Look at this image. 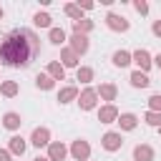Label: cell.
<instances>
[{
  "mask_svg": "<svg viewBox=\"0 0 161 161\" xmlns=\"http://www.w3.org/2000/svg\"><path fill=\"white\" fill-rule=\"evenodd\" d=\"M151 30H153V35H158V38H161V20H156V23H153V28H151Z\"/></svg>",
  "mask_w": 161,
  "mask_h": 161,
  "instance_id": "obj_31",
  "label": "cell"
},
{
  "mask_svg": "<svg viewBox=\"0 0 161 161\" xmlns=\"http://www.w3.org/2000/svg\"><path fill=\"white\" fill-rule=\"evenodd\" d=\"M30 143L38 146V148H40V146H48V143H50V131H48V128H35L33 136H30Z\"/></svg>",
  "mask_w": 161,
  "mask_h": 161,
  "instance_id": "obj_5",
  "label": "cell"
},
{
  "mask_svg": "<svg viewBox=\"0 0 161 161\" xmlns=\"http://www.w3.org/2000/svg\"><path fill=\"white\" fill-rule=\"evenodd\" d=\"M20 123H23V118H20L18 113H13V111L3 116V126H5V128H10V131H15V128H20Z\"/></svg>",
  "mask_w": 161,
  "mask_h": 161,
  "instance_id": "obj_13",
  "label": "cell"
},
{
  "mask_svg": "<svg viewBox=\"0 0 161 161\" xmlns=\"http://www.w3.org/2000/svg\"><path fill=\"white\" fill-rule=\"evenodd\" d=\"M10 151L23 156V153H25V141H23L20 136H13V138H10Z\"/></svg>",
  "mask_w": 161,
  "mask_h": 161,
  "instance_id": "obj_21",
  "label": "cell"
},
{
  "mask_svg": "<svg viewBox=\"0 0 161 161\" xmlns=\"http://www.w3.org/2000/svg\"><path fill=\"white\" fill-rule=\"evenodd\" d=\"M65 158V146L63 143H48V161H63Z\"/></svg>",
  "mask_w": 161,
  "mask_h": 161,
  "instance_id": "obj_11",
  "label": "cell"
},
{
  "mask_svg": "<svg viewBox=\"0 0 161 161\" xmlns=\"http://www.w3.org/2000/svg\"><path fill=\"white\" fill-rule=\"evenodd\" d=\"M78 80H80V83L93 80V70H91V68H78Z\"/></svg>",
  "mask_w": 161,
  "mask_h": 161,
  "instance_id": "obj_26",
  "label": "cell"
},
{
  "mask_svg": "<svg viewBox=\"0 0 161 161\" xmlns=\"http://www.w3.org/2000/svg\"><path fill=\"white\" fill-rule=\"evenodd\" d=\"M133 8H136V10L141 13V15H146V13H148V5H146L143 0H136V3H133Z\"/></svg>",
  "mask_w": 161,
  "mask_h": 161,
  "instance_id": "obj_30",
  "label": "cell"
},
{
  "mask_svg": "<svg viewBox=\"0 0 161 161\" xmlns=\"http://www.w3.org/2000/svg\"><path fill=\"white\" fill-rule=\"evenodd\" d=\"M156 65H158V68H161V53H158V55H156Z\"/></svg>",
  "mask_w": 161,
  "mask_h": 161,
  "instance_id": "obj_34",
  "label": "cell"
},
{
  "mask_svg": "<svg viewBox=\"0 0 161 161\" xmlns=\"http://www.w3.org/2000/svg\"><path fill=\"white\" fill-rule=\"evenodd\" d=\"M0 161H10V153L8 151H0Z\"/></svg>",
  "mask_w": 161,
  "mask_h": 161,
  "instance_id": "obj_33",
  "label": "cell"
},
{
  "mask_svg": "<svg viewBox=\"0 0 161 161\" xmlns=\"http://www.w3.org/2000/svg\"><path fill=\"white\" fill-rule=\"evenodd\" d=\"M48 75H50L53 80H63V75H65V68H63L60 63H50V65H48Z\"/></svg>",
  "mask_w": 161,
  "mask_h": 161,
  "instance_id": "obj_17",
  "label": "cell"
},
{
  "mask_svg": "<svg viewBox=\"0 0 161 161\" xmlns=\"http://www.w3.org/2000/svg\"><path fill=\"white\" fill-rule=\"evenodd\" d=\"M103 148L106 151H118L121 148V143H123V138H121V133H116V131H108L106 136H103Z\"/></svg>",
  "mask_w": 161,
  "mask_h": 161,
  "instance_id": "obj_4",
  "label": "cell"
},
{
  "mask_svg": "<svg viewBox=\"0 0 161 161\" xmlns=\"http://www.w3.org/2000/svg\"><path fill=\"white\" fill-rule=\"evenodd\" d=\"M65 13H68L70 18H75V20H80V8H78V5H65Z\"/></svg>",
  "mask_w": 161,
  "mask_h": 161,
  "instance_id": "obj_29",
  "label": "cell"
},
{
  "mask_svg": "<svg viewBox=\"0 0 161 161\" xmlns=\"http://www.w3.org/2000/svg\"><path fill=\"white\" fill-rule=\"evenodd\" d=\"M0 93H3V96H15V93H18V83H15V80H5V83L0 86Z\"/></svg>",
  "mask_w": 161,
  "mask_h": 161,
  "instance_id": "obj_23",
  "label": "cell"
},
{
  "mask_svg": "<svg viewBox=\"0 0 161 161\" xmlns=\"http://www.w3.org/2000/svg\"><path fill=\"white\" fill-rule=\"evenodd\" d=\"M128 63H131V53H128V50H116V53H113V65L126 68Z\"/></svg>",
  "mask_w": 161,
  "mask_h": 161,
  "instance_id": "obj_15",
  "label": "cell"
},
{
  "mask_svg": "<svg viewBox=\"0 0 161 161\" xmlns=\"http://www.w3.org/2000/svg\"><path fill=\"white\" fill-rule=\"evenodd\" d=\"M33 20H35L38 28H50V15H48V13H35Z\"/></svg>",
  "mask_w": 161,
  "mask_h": 161,
  "instance_id": "obj_24",
  "label": "cell"
},
{
  "mask_svg": "<svg viewBox=\"0 0 161 161\" xmlns=\"http://www.w3.org/2000/svg\"><path fill=\"white\" fill-rule=\"evenodd\" d=\"M65 40V33L60 30V28H50V43H55V45H60Z\"/></svg>",
  "mask_w": 161,
  "mask_h": 161,
  "instance_id": "obj_25",
  "label": "cell"
},
{
  "mask_svg": "<svg viewBox=\"0 0 161 161\" xmlns=\"http://www.w3.org/2000/svg\"><path fill=\"white\" fill-rule=\"evenodd\" d=\"M131 60H136V63H138L141 73L151 68V55H148V50H143V48H138V50H136V53L131 55Z\"/></svg>",
  "mask_w": 161,
  "mask_h": 161,
  "instance_id": "obj_6",
  "label": "cell"
},
{
  "mask_svg": "<svg viewBox=\"0 0 161 161\" xmlns=\"http://www.w3.org/2000/svg\"><path fill=\"white\" fill-rule=\"evenodd\" d=\"M96 98H98V93H96L93 88H86V91L80 93V101H78V103H80L83 111H91V108L96 106Z\"/></svg>",
  "mask_w": 161,
  "mask_h": 161,
  "instance_id": "obj_7",
  "label": "cell"
},
{
  "mask_svg": "<svg viewBox=\"0 0 161 161\" xmlns=\"http://www.w3.org/2000/svg\"><path fill=\"white\" fill-rule=\"evenodd\" d=\"M96 93H101L106 101H116V93H118V91H116V86H113V83H103V86H101V91H96Z\"/></svg>",
  "mask_w": 161,
  "mask_h": 161,
  "instance_id": "obj_19",
  "label": "cell"
},
{
  "mask_svg": "<svg viewBox=\"0 0 161 161\" xmlns=\"http://www.w3.org/2000/svg\"><path fill=\"white\" fill-rule=\"evenodd\" d=\"M35 86L43 88V91H50V88H53V78H50L48 73H38V75H35Z\"/></svg>",
  "mask_w": 161,
  "mask_h": 161,
  "instance_id": "obj_18",
  "label": "cell"
},
{
  "mask_svg": "<svg viewBox=\"0 0 161 161\" xmlns=\"http://www.w3.org/2000/svg\"><path fill=\"white\" fill-rule=\"evenodd\" d=\"M116 121L121 123V128H123V131H133V128H136V123H138V118H136L133 113H121Z\"/></svg>",
  "mask_w": 161,
  "mask_h": 161,
  "instance_id": "obj_12",
  "label": "cell"
},
{
  "mask_svg": "<svg viewBox=\"0 0 161 161\" xmlns=\"http://www.w3.org/2000/svg\"><path fill=\"white\" fill-rule=\"evenodd\" d=\"M60 60H63V68H65V65H78V55H75L73 50H63V53H60Z\"/></svg>",
  "mask_w": 161,
  "mask_h": 161,
  "instance_id": "obj_22",
  "label": "cell"
},
{
  "mask_svg": "<svg viewBox=\"0 0 161 161\" xmlns=\"http://www.w3.org/2000/svg\"><path fill=\"white\" fill-rule=\"evenodd\" d=\"M73 30H75V35H86V33H91L93 30V23L91 20H73Z\"/></svg>",
  "mask_w": 161,
  "mask_h": 161,
  "instance_id": "obj_14",
  "label": "cell"
},
{
  "mask_svg": "<svg viewBox=\"0 0 161 161\" xmlns=\"http://www.w3.org/2000/svg\"><path fill=\"white\" fill-rule=\"evenodd\" d=\"M75 96H78V91H75L73 86H68V88H63V91L58 93V101H60V103H70Z\"/></svg>",
  "mask_w": 161,
  "mask_h": 161,
  "instance_id": "obj_20",
  "label": "cell"
},
{
  "mask_svg": "<svg viewBox=\"0 0 161 161\" xmlns=\"http://www.w3.org/2000/svg\"><path fill=\"white\" fill-rule=\"evenodd\" d=\"M133 158L136 161H153V148L148 143H141V146L133 148Z\"/></svg>",
  "mask_w": 161,
  "mask_h": 161,
  "instance_id": "obj_9",
  "label": "cell"
},
{
  "mask_svg": "<svg viewBox=\"0 0 161 161\" xmlns=\"http://www.w3.org/2000/svg\"><path fill=\"white\" fill-rule=\"evenodd\" d=\"M0 18H3V8H0Z\"/></svg>",
  "mask_w": 161,
  "mask_h": 161,
  "instance_id": "obj_36",
  "label": "cell"
},
{
  "mask_svg": "<svg viewBox=\"0 0 161 161\" xmlns=\"http://www.w3.org/2000/svg\"><path fill=\"white\" fill-rule=\"evenodd\" d=\"M70 153H73V158H78V161H86V158H88V153H91V146H88V141H83V138L73 141V146H70Z\"/></svg>",
  "mask_w": 161,
  "mask_h": 161,
  "instance_id": "obj_2",
  "label": "cell"
},
{
  "mask_svg": "<svg viewBox=\"0 0 161 161\" xmlns=\"http://www.w3.org/2000/svg\"><path fill=\"white\" fill-rule=\"evenodd\" d=\"M33 161H48V158H43V156H38V158H33Z\"/></svg>",
  "mask_w": 161,
  "mask_h": 161,
  "instance_id": "obj_35",
  "label": "cell"
},
{
  "mask_svg": "<svg viewBox=\"0 0 161 161\" xmlns=\"http://www.w3.org/2000/svg\"><path fill=\"white\" fill-rule=\"evenodd\" d=\"M148 108H151V111H156V113H161V93H156V96H151V98H148Z\"/></svg>",
  "mask_w": 161,
  "mask_h": 161,
  "instance_id": "obj_28",
  "label": "cell"
},
{
  "mask_svg": "<svg viewBox=\"0 0 161 161\" xmlns=\"http://www.w3.org/2000/svg\"><path fill=\"white\" fill-rule=\"evenodd\" d=\"M116 118H118V111H116V106H111V103L98 111V121H101V123H113Z\"/></svg>",
  "mask_w": 161,
  "mask_h": 161,
  "instance_id": "obj_8",
  "label": "cell"
},
{
  "mask_svg": "<svg viewBox=\"0 0 161 161\" xmlns=\"http://www.w3.org/2000/svg\"><path fill=\"white\" fill-rule=\"evenodd\" d=\"M151 80H148V75L146 73H141V70H133L131 73V86H136V88H146Z\"/></svg>",
  "mask_w": 161,
  "mask_h": 161,
  "instance_id": "obj_16",
  "label": "cell"
},
{
  "mask_svg": "<svg viewBox=\"0 0 161 161\" xmlns=\"http://www.w3.org/2000/svg\"><path fill=\"white\" fill-rule=\"evenodd\" d=\"M40 50V40L33 30H25V28H18L13 33H8L0 43V60L5 65H28Z\"/></svg>",
  "mask_w": 161,
  "mask_h": 161,
  "instance_id": "obj_1",
  "label": "cell"
},
{
  "mask_svg": "<svg viewBox=\"0 0 161 161\" xmlns=\"http://www.w3.org/2000/svg\"><path fill=\"white\" fill-rule=\"evenodd\" d=\"M78 8H86V10H91V8H93V3H88V0H83V3L78 5Z\"/></svg>",
  "mask_w": 161,
  "mask_h": 161,
  "instance_id": "obj_32",
  "label": "cell"
},
{
  "mask_svg": "<svg viewBox=\"0 0 161 161\" xmlns=\"http://www.w3.org/2000/svg\"><path fill=\"white\" fill-rule=\"evenodd\" d=\"M70 45H73L70 50H73L75 55H78V53L83 55V53L88 50V38H86V35H75V33H73V38H70Z\"/></svg>",
  "mask_w": 161,
  "mask_h": 161,
  "instance_id": "obj_10",
  "label": "cell"
},
{
  "mask_svg": "<svg viewBox=\"0 0 161 161\" xmlns=\"http://www.w3.org/2000/svg\"><path fill=\"white\" fill-rule=\"evenodd\" d=\"M146 123H151V126H158V128H161V113L148 111V113H146Z\"/></svg>",
  "mask_w": 161,
  "mask_h": 161,
  "instance_id": "obj_27",
  "label": "cell"
},
{
  "mask_svg": "<svg viewBox=\"0 0 161 161\" xmlns=\"http://www.w3.org/2000/svg\"><path fill=\"white\" fill-rule=\"evenodd\" d=\"M106 25L111 28V30H128V20L123 18V15H116V13H108L106 15Z\"/></svg>",
  "mask_w": 161,
  "mask_h": 161,
  "instance_id": "obj_3",
  "label": "cell"
}]
</instances>
